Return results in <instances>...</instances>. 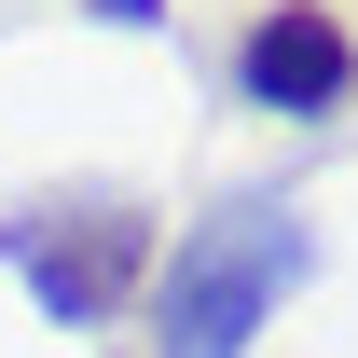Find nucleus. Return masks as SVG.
<instances>
[{
  "instance_id": "f257e3e1",
  "label": "nucleus",
  "mask_w": 358,
  "mask_h": 358,
  "mask_svg": "<svg viewBox=\"0 0 358 358\" xmlns=\"http://www.w3.org/2000/svg\"><path fill=\"white\" fill-rule=\"evenodd\" d=\"M303 275H317V221L289 193H234L221 221H193L166 262H152L138 331H152V358H248Z\"/></svg>"
},
{
  "instance_id": "f03ea898",
  "label": "nucleus",
  "mask_w": 358,
  "mask_h": 358,
  "mask_svg": "<svg viewBox=\"0 0 358 358\" xmlns=\"http://www.w3.org/2000/svg\"><path fill=\"white\" fill-rule=\"evenodd\" d=\"M152 262H166V234H152V207H138L124 179H55V193H14V207H0V275H14L55 331L138 317Z\"/></svg>"
},
{
  "instance_id": "7ed1b4c3",
  "label": "nucleus",
  "mask_w": 358,
  "mask_h": 358,
  "mask_svg": "<svg viewBox=\"0 0 358 358\" xmlns=\"http://www.w3.org/2000/svg\"><path fill=\"white\" fill-rule=\"evenodd\" d=\"M234 96L275 110V124H331L358 96V28L331 0H262L248 14V42H234Z\"/></svg>"
},
{
  "instance_id": "20e7f679",
  "label": "nucleus",
  "mask_w": 358,
  "mask_h": 358,
  "mask_svg": "<svg viewBox=\"0 0 358 358\" xmlns=\"http://www.w3.org/2000/svg\"><path fill=\"white\" fill-rule=\"evenodd\" d=\"M83 14H110V28H166V0H83Z\"/></svg>"
}]
</instances>
